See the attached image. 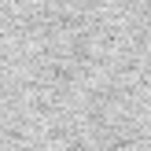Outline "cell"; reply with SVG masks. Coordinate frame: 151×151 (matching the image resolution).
I'll return each mask as SVG.
<instances>
[{
  "label": "cell",
  "instance_id": "1",
  "mask_svg": "<svg viewBox=\"0 0 151 151\" xmlns=\"http://www.w3.org/2000/svg\"><path fill=\"white\" fill-rule=\"evenodd\" d=\"M0 151H151V0H0Z\"/></svg>",
  "mask_w": 151,
  "mask_h": 151
}]
</instances>
